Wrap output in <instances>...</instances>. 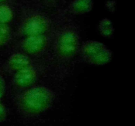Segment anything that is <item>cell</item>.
I'll return each instance as SVG.
<instances>
[{
	"mask_svg": "<svg viewBox=\"0 0 135 126\" xmlns=\"http://www.w3.org/2000/svg\"><path fill=\"white\" fill-rule=\"evenodd\" d=\"M55 98V93L51 89L44 85H33L21 91L15 102L22 115L35 117L49 110Z\"/></svg>",
	"mask_w": 135,
	"mask_h": 126,
	"instance_id": "1",
	"label": "cell"
},
{
	"mask_svg": "<svg viewBox=\"0 0 135 126\" xmlns=\"http://www.w3.org/2000/svg\"><path fill=\"white\" fill-rule=\"evenodd\" d=\"M51 45L54 57L59 64H67L72 61L80 45L78 26L73 23L61 26L53 35Z\"/></svg>",
	"mask_w": 135,
	"mask_h": 126,
	"instance_id": "2",
	"label": "cell"
},
{
	"mask_svg": "<svg viewBox=\"0 0 135 126\" xmlns=\"http://www.w3.org/2000/svg\"><path fill=\"white\" fill-rule=\"evenodd\" d=\"M8 112L7 109L5 107L3 103H2L1 101H0V123L6 121L7 118Z\"/></svg>",
	"mask_w": 135,
	"mask_h": 126,
	"instance_id": "14",
	"label": "cell"
},
{
	"mask_svg": "<svg viewBox=\"0 0 135 126\" xmlns=\"http://www.w3.org/2000/svg\"><path fill=\"white\" fill-rule=\"evenodd\" d=\"M106 47L104 43L99 41L87 40L80 43L78 53L82 60L84 61L90 56L102 51Z\"/></svg>",
	"mask_w": 135,
	"mask_h": 126,
	"instance_id": "7",
	"label": "cell"
},
{
	"mask_svg": "<svg viewBox=\"0 0 135 126\" xmlns=\"http://www.w3.org/2000/svg\"><path fill=\"white\" fill-rule=\"evenodd\" d=\"M98 30L100 35L104 38H111L114 34L115 29L113 22L109 18H102L98 24Z\"/></svg>",
	"mask_w": 135,
	"mask_h": 126,
	"instance_id": "10",
	"label": "cell"
},
{
	"mask_svg": "<svg viewBox=\"0 0 135 126\" xmlns=\"http://www.w3.org/2000/svg\"><path fill=\"white\" fill-rule=\"evenodd\" d=\"M11 38V30L9 24L0 23V47L8 44Z\"/></svg>",
	"mask_w": 135,
	"mask_h": 126,
	"instance_id": "12",
	"label": "cell"
},
{
	"mask_svg": "<svg viewBox=\"0 0 135 126\" xmlns=\"http://www.w3.org/2000/svg\"><path fill=\"white\" fill-rule=\"evenodd\" d=\"M13 17V9L8 4H0V23L8 24L11 22Z\"/></svg>",
	"mask_w": 135,
	"mask_h": 126,
	"instance_id": "11",
	"label": "cell"
},
{
	"mask_svg": "<svg viewBox=\"0 0 135 126\" xmlns=\"http://www.w3.org/2000/svg\"><path fill=\"white\" fill-rule=\"evenodd\" d=\"M40 71L36 66H30L13 74L11 79V85L13 88L22 91L33 86L39 78Z\"/></svg>",
	"mask_w": 135,
	"mask_h": 126,
	"instance_id": "5",
	"label": "cell"
},
{
	"mask_svg": "<svg viewBox=\"0 0 135 126\" xmlns=\"http://www.w3.org/2000/svg\"><path fill=\"white\" fill-rule=\"evenodd\" d=\"M105 7L110 13H115L116 10V1L115 0H108L105 3Z\"/></svg>",
	"mask_w": 135,
	"mask_h": 126,
	"instance_id": "15",
	"label": "cell"
},
{
	"mask_svg": "<svg viewBox=\"0 0 135 126\" xmlns=\"http://www.w3.org/2000/svg\"><path fill=\"white\" fill-rule=\"evenodd\" d=\"M94 7L93 0H73L67 8V11L72 15L87 14Z\"/></svg>",
	"mask_w": 135,
	"mask_h": 126,
	"instance_id": "8",
	"label": "cell"
},
{
	"mask_svg": "<svg viewBox=\"0 0 135 126\" xmlns=\"http://www.w3.org/2000/svg\"><path fill=\"white\" fill-rule=\"evenodd\" d=\"M112 59V51L108 48H105L102 51L90 56L84 60L86 64L93 66H104L109 64Z\"/></svg>",
	"mask_w": 135,
	"mask_h": 126,
	"instance_id": "9",
	"label": "cell"
},
{
	"mask_svg": "<svg viewBox=\"0 0 135 126\" xmlns=\"http://www.w3.org/2000/svg\"><path fill=\"white\" fill-rule=\"evenodd\" d=\"M51 20L46 15L34 12L25 16L18 25L16 35L18 38L44 35L50 33Z\"/></svg>",
	"mask_w": 135,
	"mask_h": 126,
	"instance_id": "3",
	"label": "cell"
},
{
	"mask_svg": "<svg viewBox=\"0 0 135 126\" xmlns=\"http://www.w3.org/2000/svg\"><path fill=\"white\" fill-rule=\"evenodd\" d=\"M44 1H46V2H48V3H51V2H54V1H55V0H44Z\"/></svg>",
	"mask_w": 135,
	"mask_h": 126,
	"instance_id": "17",
	"label": "cell"
},
{
	"mask_svg": "<svg viewBox=\"0 0 135 126\" xmlns=\"http://www.w3.org/2000/svg\"><path fill=\"white\" fill-rule=\"evenodd\" d=\"M32 64V63L30 56L18 51L12 54L8 58L4 64L3 69L7 73L13 74Z\"/></svg>",
	"mask_w": 135,
	"mask_h": 126,
	"instance_id": "6",
	"label": "cell"
},
{
	"mask_svg": "<svg viewBox=\"0 0 135 126\" xmlns=\"http://www.w3.org/2000/svg\"><path fill=\"white\" fill-rule=\"evenodd\" d=\"M53 35L50 34L21 38L17 45L18 52L28 56H37L47 51L52 43Z\"/></svg>",
	"mask_w": 135,
	"mask_h": 126,
	"instance_id": "4",
	"label": "cell"
},
{
	"mask_svg": "<svg viewBox=\"0 0 135 126\" xmlns=\"http://www.w3.org/2000/svg\"><path fill=\"white\" fill-rule=\"evenodd\" d=\"M6 90V82L2 72L0 70V101L3 98Z\"/></svg>",
	"mask_w": 135,
	"mask_h": 126,
	"instance_id": "13",
	"label": "cell"
},
{
	"mask_svg": "<svg viewBox=\"0 0 135 126\" xmlns=\"http://www.w3.org/2000/svg\"><path fill=\"white\" fill-rule=\"evenodd\" d=\"M7 1V0H0V4L2 3H5V2Z\"/></svg>",
	"mask_w": 135,
	"mask_h": 126,
	"instance_id": "16",
	"label": "cell"
}]
</instances>
